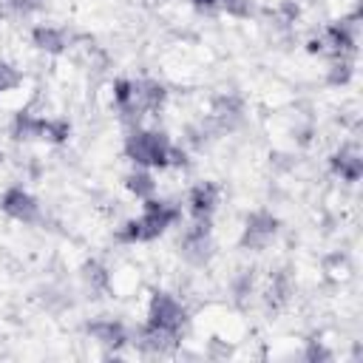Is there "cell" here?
Wrapping results in <instances>:
<instances>
[{
	"instance_id": "cell-1",
	"label": "cell",
	"mask_w": 363,
	"mask_h": 363,
	"mask_svg": "<svg viewBox=\"0 0 363 363\" xmlns=\"http://www.w3.org/2000/svg\"><path fill=\"white\" fill-rule=\"evenodd\" d=\"M0 213L11 221H20V224H31L37 216H40V204L37 199L20 187V184H9L3 193H0Z\"/></svg>"
},
{
	"instance_id": "cell-3",
	"label": "cell",
	"mask_w": 363,
	"mask_h": 363,
	"mask_svg": "<svg viewBox=\"0 0 363 363\" xmlns=\"http://www.w3.org/2000/svg\"><path fill=\"white\" fill-rule=\"evenodd\" d=\"M139 289H142V275L133 264L105 267V292L116 298H133Z\"/></svg>"
},
{
	"instance_id": "cell-2",
	"label": "cell",
	"mask_w": 363,
	"mask_h": 363,
	"mask_svg": "<svg viewBox=\"0 0 363 363\" xmlns=\"http://www.w3.org/2000/svg\"><path fill=\"white\" fill-rule=\"evenodd\" d=\"M184 201H187L190 218H213L221 204V187L213 182H196L190 184Z\"/></svg>"
},
{
	"instance_id": "cell-4",
	"label": "cell",
	"mask_w": 363,
	"mask_h": 363,
	"mask_svg": "<svg viewBox=\"0 0 363 363\" xmlns=\"http://www.w3.org/2000/svg\"><path fill=\"white\" fill-rule=\"evenodd\" d=\"M320 272L329 284H346L352 278V261L346 252H329L320 261Z\"/></svg>"
}]
</instances>
